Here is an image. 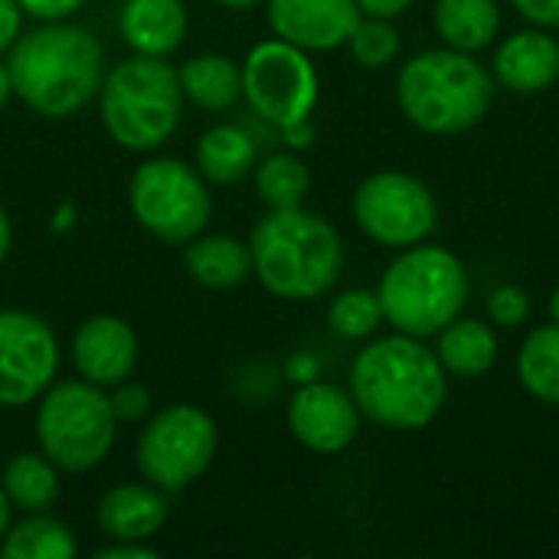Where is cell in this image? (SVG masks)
<instances>
[{
	"label": "cell",
	"instance_id": "1",
	"mask_svg": "<svg viewBox=\"0 0 559 559\" xmlns=\"http://www.w3.org/2000/svg\"><path fill=\"white\" fill-rule=\"evenodd\" d=\"M347 390L370 423L393 432H416L442 413L449 373L423 337L396 331L370 341L354 357Z\"/></svg>",
	"mask_w": 559,
	"mask_h": 559
},
{
	"label": "cell",
	"instance_id": "2",
	"mask_svg": "<svg viewBox=\"0 0 559 559\" xmlns=\"http://www.w3.org/2000/svg\"><path fill=\"white\" fill-rule=\"evenodd\" d=\"M13 95L43 118H72L105 82L98 36L75 23H39L20 33L7 52Z\"/></svg>",
	"mask_w": 559,
	"mask_h": 559
},
{
	"label": "cell",
	"instance_id": "3",
	"mask_svg": "<svg viewBox=\"0 0 559 559\" xmlns=\"http://www.w3.org/2000/svg\"><path fill=\"white\" fill-rule=\"evenodd\" d=\"M252 275L285 301H314L328 295L344 272V239L305 206L269 210L249 233Z\"/></svg>",
	"mask_w": 559,
	"mask_h": 559
},
{
	"label": "cell",
	"instance_id": "4",
	"mask_svg": "<svg viewBox=\"0 0 559 559\" xmlns=\"http://www.w3.org/2000/svg\"><path fill=\"white\" fill-rule=\"evenodd\" d=\"M396 102L409 124L426 134H462L475 128L495 102V75L452 46L426 49L403 62Z\"/></svg>",
	"mask_w": 559,
	"mask_h": 559
},
{
	"label": "cell",
	"instance_id": "5",
	"mask_svg": "<svg viewBox=\"0 0 559 559\" xmlns=\"http://www.w3.org/2000/svg\"><path fill=\"white\" fill-rule=\"evenodd\" d=\"M468 272L462 259L442 246H409L386 265L380 278L383 321L409 337H436L468 305Z\"/></svg>",
	"mask_w": 559,
	"mask_h": 559
},
{
	"label": "cell",
	"instance_id": "6",
	"mask_svg": "<svg viewBox=\"0 0 559 559\" xmlns=\"http://www.w3.org/2000/svg\"><path fill=\"white\" fill-rule=\"evenodd\" d=\"M98 111L108 138L124 151H157L174 138L183 115L177 69L167 59L131 56L105 72Z\"/></svg>",
	"mask_w": 559,
	"mask_h": 559
},
{
	"label": "cell",
	"instance_id": "7",
	"mask_svg": "<svg viewBox=\"0 0 559 559\" xmlns=\"http://www.w3.org/2000/svg\"><path fill=\"white\" fill-rule=\"evenodd\" d=\"M36 442L39 452L66 475L98 468L118 439V416L105 386L82 377L56 380L36 400Z\"/></svg>",
	"mask_w": 559,
	"mask_h": 559
},
{
	"label": "cell",
	"instance_id": "8",
	"mask_svg": "<svg viewBox=\"0 0 559 559\" xmlns=\"http://www.w3.org/2000/svg\"><path fill=\"white\" fill-rule=\"evenodd\" d=\"M128 206L147 236L167 246H187L206 229L213 216V193L197 167L157 154L134 167Z\"/></svg>",
	"mask_w": 559,
	"mask_h": 559
},
{
	"label": "cell",
	"instance_id": "9",
	"mask_svg": "<svg viewBox=\"0 0 559 559\" xmlns=\"http://www.w3.org/2000/svg\"><path fill=\"white\" fill-rule=\"evenodd\" d=\"M219 432L213 416L197 403H170L157 409L134 445L138 472L164 495H180L206 475L216 459Z\"/></svg>",
	"mask_w": 559,
	"mask_h": 559
},
{
	"label": "cell",
	"instance_id": "10",
	"mask_svg": "<svg viewBox=\"0 0 559 559\" xmlns=\"http://www.w3.org/2000/svg\"><path fill=\"white\" fill-rule=\"evenodd\" d=\"M242 98L265 121L288 128L311 118L321 79L305 49L275 36L255 43L242 59Z\"/></svg>",
	"mask_w": 559,
	"mask_h": 559
},
{
	"label": "cell",
	"instance_id": "11",
	"mask_svg": "<svg viewBox=\"0 0 559 559\" xmlns=\"http://www.w3.org/2000/svg\"><path fill=\"white\" fill-rule=\"evenodd\" d=\"M350 206L360 233L396 252L426 242L439 226L432 190L403 170H380L360 180Z\"/></svg>",
	"mask_w": 559,
	"mask_h": 559
},
{
	"label": "cell",
	"instance_id": "12",
	"mask_svg": "<svg viewBox=\"0 0 559 559\" xmlns=\"http://www.w3.org/2000/svg\"><path fill=\"white\" fill-rule=\"evenodd\" d=\"M62 350L52 328L23 308H0V406L36 403L59 373Z\"/></svg>",
	"mask_w": 559,
	"mask_h": 559
},
{
	"label": "cell",
	"instance_id": "13",
	"mask_svg": "<svg viewBox=\"0 0 559 559\" xmlns=\"http://www.w3.org/2000/svg\"><path fill=\"white\" fill-rule=\"evenodd\" d=\"M288 429L314 455H341L360 432V406L347 386L305 380L288 400Z\"/></svg>",
	"mask_w": 559,
	"mask_h": 559
},
{
	"label": "cell",
	"instance_id": "14",
	"mask_svg": "<svg viewBox=\"0 0 559 559\" xmlns=\"http://www.w3.org/2000/svg\"><path fill=\"white\" fill-rule=\"evenodd\" d=\"M138 334L118 314H92L79 324L69 344L72 367L82 380L95 386H118L134 377L138 367Z\"/></svg>",
	"mask_w": 559,
	"mask_h": 559
},
{
	"label": "cell",
	"instance_id": "15",
	"mask_svg": "<svg viewBox=\"0 0 559 559\" xmlns=\"http://www.w3.org/2000/svg\"><path fill=\"white\" fill-rule=\"evenodd\" d=\"M265 7L272 33L305 52L347 46L360 20L357 0H265Z\"/></svg>",
	"mask_w": 559,
	"mask_h": 559
},
{
	"label": "cell",
	"instance_id": "16",
	"mask_svg": "<svg viewBox=\"0 0 559 559\" xmlns=\"http://www.w3.org/2000/svg\"><path fill=\"white\" fill-rule=\"evenodd\" d=\"M170 495L151 481H124L108 488L95 501V524L111 540H141L157 537L170 518Z\"/></svg>",
	"mask_w": 559,
	"mask_h": 559
},
{
	"label": "cell",
	"instance_id": "17",
	"mask_svg": "<svg viewBox=\"0 0 559 559\" xmlns=\"http://www.w3.org/2000/svg\"><path fill=\"white\" fill-rule=\"evenodd\" d=\"M495 79L514 95L547 92L559 79V39L540 26L511 33L495 52Z\"/></svg>",
	"mask_w": 559,
	"mask_h": 559
},
{
	"label": "cell",
	"instance_id": "18",
	"mask_svg": "<svg viewBox=\"0 0 559 559\" xmlns=\"http://www.w3.org/2000/svg\"><path fill=\"white\" fill-rule=\"evenodd\" d=\"M118 33L134 56L167 59L183 46L187 7L183 0H124Z\"/></svg>",
	"mask_w": 559,
	"mask_h": 559
},
{
	"label": "cell",
	"instance_id": "19",
	"mask_svg": "<svg viewBox=\"0 0 559 559\" xmlns=\"http://www.w3.org/2000/svg\"><path fill=\"white\" fill-rule=\"evenodd\" d=\"M187 275L213 292H226L242 285L252 275V252L249 242L226 236V233H200L183 246Z\"/></svg>",
	"mask_w": 559,
	"mask_h": 559
},
{
	"label": "cell",
	"instance_id": "20",
	"mask_svg": "<svg viewBox=\"0 0 559 559\" xmlns=\"http://www.w3.org/2000/svg\"><path fill=\"white\" fill-rule=\"evenodd\" d=\"M177 79L183 102H193L203 111H226L242 98V62L223 52L190 56L177 69Z\"/></svg>",
	"mask_w": 559,
	"mask_h": 559
},
{
	"label": "cell",
	"instance_id": "21",
	"mask_svg": "<svg viewBox=\"0 0 559 559\" xmlns=\"http://www.w3.org/2000/svg\"><path fill=\"white\" fill-rule=\"evenodd\" d=\"M436 337H439V344H436L439 364L445 367V373H452L459 380L485 377L498 360V334L491 324H485L478 318L459 314Z\"/></svg>",
	"mask_w": 559,
	"mask_h": 559
},
{
	"label": "cell",
	"instance_id": "22",
	"mask_svg": "<svg viewBox=\"0 0 559 559\" xmlns=\"http://www.w3.org/2000/svg\"><path fill=\"white\" fill-rule=\"evenodd\" d=\"M432 23L445 46L475 56L498 39L501 7L498 0H436Z\"/></svg>",
	"mask_w": 559,
	"mask_h": 559
},
{
	"label": "cell",
	"instance_id": "23",
	"mask_svg": "<svg viewBox=\"0 0 559 559\" xmlns=\"http://www.w3.org/2000/svg\"><path fill=\"white\" fill-rule=\"evenodd\" d=\"M255 164H259L255 141L236 124H213L197 141V170L206 177V183L216 187L239 183L255 170Z\"/></svg>",
	"mask_w": 559,
	"mask_h": 559
},
{
	"label": "cell",
	"instance_id": "24",
	"mask_svg": "<svg viewBox=\"0 0 559 559\" xmlns=\"http://www.w3.org/2000/svg\"><path fill=\"white\" fill-rule=\"evenodd\" d=\"M0 488L7 491L13 511H49L59 498V468L43 452H16L3 465Z\"/></svg>",
	"mask_w": 559,
	"mask_h": 559
},
{
	"label": "cell",
	"instance_id": "25",
	"mask_svg": "<svg viewBox=\"0 0 559 559\" xmlns=\"http://www.w3.org/2000/svg\"><path fill=\"white\" fill-rule=\"evenodd\" d=\"M75 550L79 547L72 531L49 511L23 514V521L10 524V531L0 540L3 559H72Z\"/></svg>",
	"mask_w": 559,
	"mask_h": 559
},
{
	"label": "cell",
	"instance_id": "26",
	"mask_svg": "<svg viewBox=\"0 0 559 559\" xmlns=\"http://www.w3.org/2000/svg\"><path fill=\"white\" fill-rule=\"evenodd\" d=\"M518 377L524 390L547 406H559V324L534 328L518 354Z\"/></svg>",
	"mask_w": 559,
	"mask_h": 559
},
{
	"label": "cell",
	"instance_id": "27",
	"mask_svg": "<svg viewBox=\"0 0 559 559\" xmlns=\"http://www.w3.org/2000/svg\"><path fill=\"white\" fill-rule=\"evenodd\" d=\"M255 177V193L269 210H288V206H301L308 190H311V170L301 157L282 151V154H269L265 160L255 164L252 170Z\"/></svg>",
	"mask_w": 559,
	"mask_h": 559
},
{
	"label": "cell",
	"instance_id": "28",
	"mask_svg": "<svg viewBox=\"0 0 559 559\" xmlns=\"http://www.w3.org/2000/svg\"><path fill=\"white\" fill-rule=\"evenodd\" d=\"M383 305L380 295L370 288H347L328 305V328L344 341H364L380 331Z\"/></svg>",
	"mask_w": 559,
	"mask_h": 559
},
{
	"label": "cell",
	"instance_id": "29",
	"mask_svg": "<svg viewBox=\"0 0 559 559\" xmlns=\"http://www.w3.org/2000/svg\"><path fill=\"white\" fill-rule=\"evenodd\" d=\"M400 46L403 43L393 20H380V16H360L354 33L347 36V49L354 62H360L364 69H386L390 62H396Z\"/></svg>",
	"mask_w": 559,
	"mask_h": 559
},
{
	"label": "cell",
	"instance_id": "30",
	"mask_svg": "<svg viewBox=\"0 0 559 559\" xmlns=\"http://www.w3.org/2000/svg\"><path fill=\"white\" fill-rule=\"evenodd\" d=\"M488 318L498 328H521L531 318V295L521 285H498L488 295Z\"/></svg>",
	"mask_w": 559,
	"mask_h": 559
},
{
	"label": "cell",
	"instance_id": "31",
	"mask_svg": "<svg viewBox=\"0 0 559 559\" xmlns=\"http://www.w3.org/2000/svg\"><path fill=\"white\" fill-rule=\"evenodd\" d=\"M111 409L118 416V423H141L147 413H151V393L147 386L134 383V380H124L118 386H111Z\"/></svg>",
	"mask_w": 559,
	"mask_h": 559
},
{
	"label": "cell",
	"instance_id": "32",
	"mask_svg": "<svg viewBox=\"0 0 559 559\" xmlns=\"http://www.w3.org/2000/svg\"><path fill=\"white\" fill-rule=\"evenodd\" d=\"M20 10L39 23H59V20H69L75 16L88 0H16Z\"/></svg>",
	"mask_w": 559,
	"mask_h": 559
},
{
	"label": "cell",
	"instance_id": "33",
	"mask_svg": "<svg viewBox=\"0 0 559 559\" xmlns=\"http://www.w3.org/2000/svg\"><path fill=\"white\" fill-rule=\"evenodd\" d=\"M511 3L527 23L540 29H559V0H511Z\"/></svg>",
	"mask_w": 559,
	"mask_h": 559
},
{
	"label": "cell",
	"instance_id": "34",
	"mask_svg": "<svg viewBox=\"0 0 559 559\" xmlns=\"http://www.w3.org/2000/svg\"><path fill=\"white\" fill-rule=\"evenodd\" d=\"M23 10L16 0H0V56L10 52V46L20 39L23 33Z\"/></svg>",
	"mask_w": 559,
	"mask_h": 559
},
{
	"label": "cell",
	"instance_id": "35",
	"mask_svg": "<svg viewBox=\"0 0 559 559\" xmlns=\"http://www.w3.org/2000/svg\"><path fill=\"white\" fill-rule=\"evenodd\" d=\"M157 557L154 547L141 544V540H115L102 550H95V559H151Z\"/></svg>",
	"mask_w": 559,
	"mask_h": 559
},
{
	"label": "cell",
	"instance_id": "36",
	"mask_svg": "<svg viewBox=\"0 0 559 559\" xmlns=\"http://www.w3.org/2000/svg\"><path fill=\"white\" fill-rule=\"evenodd\" d=\"M360 7V16H380V20H396L403 16L413 0H357Z\"/></svg>",
	"mask_w": 559,
	"mask_h": 559
},
{
	"label": "cell",
	"instance_id": "37",
	"mask_svg": "<svg viewBox=\"0 0 559 559\" xmlns=\"http://www.w3.org/2000/svg\"><path fill=\"white\" fill-rule=\"evenodd\" d=\"M282 131H285V138H288L292 147H308L311 138H314L311 118H308V121H298V124H288V128H282Z\"/></svg>",
	"mask_w": 559,
	"mask_h": 559
},
{
	"label": "cell",
	"instance_id": "38",
	"mask_svg": "<svg viewBox=\"0 0 559 559\" xmlns=\"http://www.w3.org/2000/svg\"><path fill=\"white\" fill-rule=\"evenodd\" d=\"M10 246H13V226H10V216H7V210L0 203V265H3V259L10 252Z\"/></svg>",
	"mask_w": 559,
	"mask_h": 559
},
{
	"label": "cell",
	"instance_id": "39",
	"mask_svg": "<svg viewBox=\"0 0 559 559\" xmlns=\"http://www.w3.org/2000/svg\"><path fill=\"white\" fill-rule=\"evenodd\" d=\"M13 98V82H10V69L7 62H0V111L7 108V102Z\"/></svg>",
	"mask_w": 559,
	"mask_h": 559
},
{
	"label": "cell",
	"instance_id": "40",
	"mask_svg": "<svg viewBox=\"0 0 559 559\" xmlns=\"http://www.w3.org/2000/svg\"><path fill=\"white\" fill-rule=\"evenodd\" d=\"M10 514H13V504H10L7 491L0 488V540H3V534L10 531Z\"/></svg>",
	"mask_w": 559,
	"mask_h": 559
},
{
	"label": "cell",
	"instance_id": "41",
	"mask_svg": "<svg viewBox=\"0 0 559 559\" xmlns=\"http://www.w3.org/2000/svg\"><path fill=\"white\" fill-rule=\"evenodd\" d=\"M213 3H219V7H226V10H252V7H259V3H265V0H213Z\"/></svg>",
	"mask_w": 559,
	"mask_h": 559
},
{
	"label": "cell",
	"instance_id": "42",
	"mask_svg": "<svg viewBox=\"0 0 559 559\" xmlns=\"http://www.w3.org/2000/svg\"><path fill=\"white\" fill-rule=\"evenodd\" d=\"M550 321L559 324V285L554 288V295H550Z\"/></svg>",
	"mask_w": 559,
	"mask_h": 559
}]
</instances>
